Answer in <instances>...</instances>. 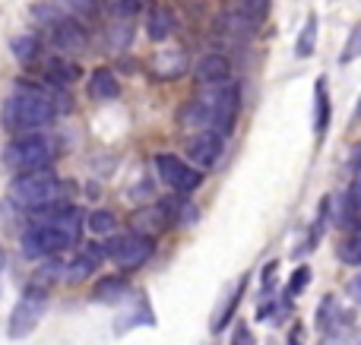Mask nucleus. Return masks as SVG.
Instances as JSON below:
<instances>
[{
  "label": "nucleus",
  "mask_w": 361,
  "mask_h": 345,
  "mask_svg": "<svg viewBox=\"0 0 361 345\" xmlns=\"http://www.w3.org/2000/svg\"><path fill=\"white\" fill-rule=\"evenodd\" d=\"M29 225L23 232V253L35 260H51L57 253L76 247L82 234V213L70 203L44 206L29 213Z\"/></svg>",
  "instance_id": "1"
},
{
  "label": "nucleus",
  "mask_w": 361,
  "mask_h": 345,
  "mask_svg": "<svg viewBox=\"0 0 361 345\" xmlns=\"http://www.w3.org/2000/svg\"><path fill=\"white\" fill-rule=\"evenodd\" d=\"M54 114H57V101L44 89L32 86V82H16V89L4 101L0 120H4V127L10 133L25 137V133L44 130L54 120Z\"/></svg>",
  "instance_id": "2"
},
{
  "label": "nucleus",
  "mask_w": 361,
  "mask_h": 345,
  "mask_svg": "<svg viewBox=\"0 0 361 345\" xmlns=\"http://www.w3.org/2000/svg\"><path fill=\"white\" fill-rule=\"evenodd\" d=\"M10 200L16 203V206L35 213V209L67 203V184H63L51 168L25 171V175H16L10 181Z\"/></svg>",
  "instance_id": "3"
},
{
  "label": "nucleus",
  "mask_w": 361,
  "mask_h": 345,
  "mask_svg": "<svg viewBox=\"0 0 361 345\" xmlns=\"http://www.w3.org/2000/svg\"><path fill=\"white\" fill-rule=\"evenodd\" d=\"M57 158V139L44 137V133H25L6 143L4 149V165L16 175L25 171H38V168H51V162Z\"/></svg>",
  "instance_id": "4"
},
{
  "label": "nucleus",
  "mask_w": 361,
  "mask_h": 345,
  "mask_svg": "<svg viewBox=\"0 0 361 345\" xmlns=\"http://www.w3.org/2000/svg\"><path fill=\"white\" fill-rule=\"evenodd\" d=\"M193 99L212 114L216 133L228 137L238 120V108H241V89L231 80H225V82H212V86H200V92L193 95Z\"/></svg>",
  "instance_id": "5"
},
{
  "label": "nucleus",
  "mask_w": 361,
  "mask_h": 345,
  "mask_svg": "<svg viewBox=\"0 0 361 345\" xmlns=\"http://www.w3.org/2000/svg\"><path fill=\"white\" fill-rule=\"evenodd\" d=\"M44 310H48V289L38 282H32L29 289L19 295V301L13 304V314H10V323H6V336L10 339H25L32 330L42 323Z\"/></svg>",
  "instance_id": "6"
},
{
  "label": "nucleus",
  "mask_w": 361,
  "mask_h": 345,
  "mask_svg": "<svg viewBox=\"0 0 361 345\" xmlns=\"http://www.w3.org/2000/svg\"><path fill=\"white\" fill-rule=\"evenodd\" d=\"M102 251H105V257L111 260L114 266H121V270H140V266H146L152 260V253H156V241L146 238V234H140V232L111 234Z\"/></svg>",
  "instance_id": "7"
},
{
  "label": "nucleus",
  "mask_w": 361,
  "mask_h": 345,
  "mask_svg": "<svg viewBox=\"0 0 361 345\" xmlns=\"http://www.w3.org/2000/svg\"><path fill=\"white\" fill-rule=\"evenodd\" d=\"M152 165H156L159 181H162L169 190H175L178 196H190L203 187V171H197L193 165H187L180 156L159 152V156L152 158Z\"/></svg>",
  "instance_id": "8"
},
{
  "label": "nucleus",
  "mask_w": 361,
  "mask_h": 345,
  "mask_svg": "<svg viewBox=\"0 0 361 345\" xmlns=\"http://www.w3.org/2000/svg\"><path fill=\"white\" fill-rule=\"evenodd\" d=\"M225 152V137L222 133H212V130H197L190 139H187V149H184V162L193 165L197 171H209L219 165Z\"/></svg>",
  "instance_id": "9"
},
{
  "label": "nucleus",
  "mask_w": 361,
  "mask_h": 345,
  "mask_svg": "<svg viewBox=\"0 0 361 345\" xmlns=\"http://www.w3.org/2000/svg\"><path fill=\"white\" fill-rule=\"evenodd\" d=\"M51 42H54V48L67 51V54H80V51L89 44L86 25H82L80 19H70V16H63L61 23H54V25H51Z\"/></svg>",
  "instance_id": "10"
},
{
  "label": "nucleus",
  "mask_w": 361,
  "mask_h": 345,
  "mask_svg": "<svg viewBox=\"0 0 361 345\" xmlns=\"http://www.w3.org/2000/svg\"><path fill=\"white\" fill-rule=\"evenodd\" d=\"M216 29H219V35L231 38V42H247V38L257 35L260 23H254V19L241 16V13L222 10V13H219V19H216Z\"/></svg>",
  "instance_id": "11"
},
{
  "label": "nucleus",
  "mask_w": 361,
  "mask_h": 345,
  "mask_svg": "<svg viewBox=\"0 0 361 345\" xmlns=\"http://www.w3.org/2000/svg\"><path fill=\"white\" fill-rule=\"evenodd\" d=\"M193 76H197L200 86H212V82H225L231 80V63L225 54H203L197 61V67H193Z\"/></svg>",
  "instance_id": "12"
},
{
  "label": "nucleus",
  "mask_w": 361,
  "mask_h": 345,
  "mask_svg": "<svg viewBox=\"0 0 361 345\" xmlns=\"http://www.w3.org/2000/svg\"><path fill=\"white\" fill-rule=\"evenodd\" d=\"M330 118H333V101H330V86L326 76H317L314 82V137L324 139L330 130Z\"/></svg>",
  "instance_id": "13"
},
{
  "label": "nucleus",
  "mask_w": 361,
  "mask_h": 345,
  "mask_svg": "<svg viewBox=\"0 0 361 345\" xmlns=\"http://www.w3.org/2000/svg\"><path fill=\"white\" fill-rule=\"evenodd\" d=\"M152 73L159 80H178L187 73V51L184 48H162L152 57Z\"/></svg>",
  "instance_id": "14"
},
{
  "label": "nucleus",
  "mask_w": 361,
  "mask_h": 345,
  "mask_svg": "<svg viewBox=\"0 0 361 345\" xmlns=\"http://www.w3.org/2000/svg\"><path fill=\"white\" fill-rule=\"evenodd\" d=\"M102 257H105V251H102V247H86L82 253H76L73 260H67V263H63L61 276L67 279V282H82V279H89L95 272V266H99Z\"/></svg>",
  "instance_id": "15"
},
{
  "label": "nucleus",
  "mask_w": 361,
  "mask_h": 345,
  "mask_svg": "<svg viewBox=\"0 0 361 345\" xmlns=\"http://www.w3.org/2000/svg\"><path fill=\"white\" fill-rule=\"evenodd\" d=\"M127 298H130V285H127L124 276H105L92 289V301H99V304H121Z\"/></svg>",
  "instance_id": "16"
},
{
  "label": "nucleus",
  "mask_w": 361,
  "mask_h": 345,
  "mask_svg": "<svg viewBox=\"0 0 361 345\" xmlns=\"http://www.w3.org/2000/svg\"><path fill=\"white\" fill-rule=\"evenodd\" d=\"M89 95H92L95 101H111L121 95V82L118 76L111 73L108 67H99L89 73Z\"/></svg>",
  "instance_id": "17"
},
{
  "label": "nucleus",
  "mask_w": 361,
  "mask_h": 345,
  "mask_svg": "<svg viewBox=\"0 0 361 345\" xmlns=\"http://www.w3.org/2000/svg\"><path fill=\"white\" fill-rule=\"evenodd\" d=\"M171 32H175V13H171L169 6H156V10L149 13V19H146V35H149L152 42H165Z\"/></svg>",
  "instance_id": "18"
},
{
  "label": "nucleus",
  "mask_w": 361,
  "mask_h": 345,
  "mask_svg": "<svg viewBox=\"0 0 361 345\" xmlns=\"http://www.w3.org/2000/svg\"><path fill=\"white\" fill-rule=\"evenodd\" d=\"M317 29H320V19H317V13H311L298 32V42H295V57L298 61L314 57V51H317Z\"/></svg>",
  "instance_id": "19"
},
{
  "label": "nucleus",
  "mask_w": 361,
  "mask_h": 345,
  "mask_svg": "<svg viewBox=\"0 0 361 345\" xmlns=\"http://www.w3.org/2000/svg\"><path fill=\"white\" fill-rule=\"evenodd\" d=\"M44 76H48L51 86L67 89V86H73V82L80 80V67H76L73 61H61V57H54V61L44 67Z\"/></svg>",
  "instance_id": "20"
},
{
  "label": "nucleus",
  "mask_w": 361,
  "mask_h": 345,
  "mask_svg": "<svg viewBox=\"0 0 361 345\" xmlns=\"http://www.w3.org/2000/svg\"><path fill=\"white\" fill-rule=\"evenodd\" d=\"M86 228L95 238H111V234L118 232V219H114V213H108V209H95V213H89Z\"/></svg>",
  "instance_id": "21"
},
{
  "label": "nucleus",
  "mask_w": 361,
  "mask_h": 345,
  "mask_svg": "<svg viewBox=\"0 0 361 345\" xmlns=\"http://www.w3.org/2000/svg\"><path fill=\"white\" fill-rule=\"evenodd\" d=\"M225 10L241 13V16L254 19V23H263L269 10V0H225Z\"/></svg>",
  "instance_id": "22"
},
{
  "label": "nucleus",
  "mask_w": 361,
  "mask_h": 345,
  "mask_svg": "<svg viewBox=\"0 0 361 345\" xmlns=\"http://www.w3.org/2000/svg\"><path fill=\"white\" fill-rule=\"evenodd\" d=\"M244 285H247V279H241V282L231 289V295H228V301L222 304V310H219V317H216V323H212V330H225L228 327V320L235 317V310H238V304H241V298H244Z\"/></svg>",
  "instance_id": "23"
},
{
  "label": "nucleus",
  "mask_w": 361,
  "mask_h": 345,
  "mask_svg": "<svg viewBox=\"0 0 361 345\" xmlns=\"http://www.w3.org/2000/svg\"><path fill=\"white\" fill-rule=\"evenodd\" d=\"M143 10L140 0H105V13L114 23H133V16Z\"/></svg>",
  "instance_id": "24"
},
{
  "label": "nucleus",
  "mask_w": 361,
  "mask_h": 345,
  "mask_svg": "<svg viewBox=\"0 0 361 345\" xmlns=\"http://www.w3.org/2000/svg\"><path fill=\"white\" fill-rule=\"evenodd\" d=\"M63 16L70 19H92L99 16V0H57Z\"/></svg>",
  "instance_id": "25"
},
{
  "label": "nucleus",
  "mask_w": 361,
  "mask_h": 345,
  "mask_svg": "<svg viewBox=\"0 0 361 345\" xmlns=\"http://www.w3.org/2000/svg\"><path fill=\"white\" fill-rule=\"evenodd\" d=\"M10 51L16 54V61L29 63V61H35V57H38L42 44H38V38H35V35H16V38L10 42Z\"/></svg>",
  "instance_id": "26"
},
{
  "label": "nucleus",
  "mask_w": 361,
  "mask_h": 345,
  "mask_svg": "<svg viewBox=\"0 0 361 345\" xmlns=\"http://www.w3.org/2000/svg\"><path fill=\"white\" fill-rule=\"evenodd\" d=\"M361 57V23L352 25V32H349V38H345V44H343V51H339V63H352V61H358Z\"/></svg>",
  "instance_id": "27"
},
{
  "label": "nucleus",
  "mask_w": 361,
  "mask_h": 345,
  "mask_svg": "<svg viewBox=\"0 0 361 345\" xmlns=\"http://www.w3.org/2000/svg\"><path fill=\"white\" fill-rule=\"evenodd\" d=\"M339 260L349 266H361V232L343 238V244H339Z\"/></svg>",
  "instance_id": "28"
},
{
  "label": "nucleus",
  "mask_w": 361,
  "mask_h": 345,
  "mask_svg": "<svg viewBox=\"0 0 361 345\" xmlns=\"http://www.w3.org/2000/svg\"><path fill=\"white\" fill-rule=\"evenodd\" d=\"M130 42H133V25L130 23H114L111 29H108V44H111V51L130 48Z\"/></svg>",
  "instance_id": "29"
},
{
  "label": "nucleus",
  "mask_w": 361,
  "mask_h": 345,
  "mask_svg": "<svg viewBox=\"0 0 361 345\" xmlns=\"http://www.w3.org/2000/svg\"><path fill=\"white\" fill-rule=\"evenodd\" d=\"M133 222L146 228V232H143L146 238H152V234H156L159 228L165 225V209H143V213H140V215H137V219H133Z\"/></svg>",
  "instance_id": "30"
},
{
  "label": "nucleus",
  "mask_w": 361,
  "mask_h": 345,
  "mask_svg": "<svg viewBox=\"0 0 361 345\" xmlns=\"http://www.w3.org/2000/svg\"><path fill=\"white\" fill-rule=\"evenodd\" d=\"M307 279H311V270H307V266H298V270L292 272V279H288V298H298L301 291H305Z\"/></svg>",
  "instance_id": "31"
},
{
  "label": "nucleus",
  "mask_w": 361,
  "mask_h": 345,
  "mask_svg": "<svg viewBox=\"0 0 361 345\" xmlns=\"http://www.w3.org/2000/svg\"><path fill=\"white\" fill-rule=\"evenodd\" d=\"M276 270H279V263H269L267 266V272H263V298H269L273 295V285H276Z\"/></svg>",
  "instance_id": "32"
},
{
  "label": "nucleus",
  "mask_w": 361,
  "mask_h": 345,
  "mask_svg": "<svg viewBox=\"0 0 361 345\" xmlns=\"http://www.w3.org/2000/svg\"><path fill=\"white\" fill-rule=\"evenodd\" d=\"M345 295H349L355 304H361V272H355V276L349 279V285H345Z\"/></svg>",
  "instance_id": "33"
},
{
  "label": "nucleus",
  "mask_w": 361,
  "mask_h": 345,
  "mask_svg": "<svg viewBox=\"0 0 361 345\" xmlns=\"http://www.w3.org/2000/svg\"><path fill=\"white\" fill-rule=\"evenodd\" d=\"M231 345H254V336H250V330L244 327V323H238L235 336H231Z\"/></svg>",
  "instance_id": "34"
},
{
  "label": "nucleus",
  "mask_w": 361,
  "mask_h": 345,
  "mask_svg": "<svg viewBox=\"0 0 361 345\" xmlns=\"http://www.w3.org/2000/svg\"><path fill=\"white\" fill-rule=\"evenodd\" d=\"M352 171H355V175H361V143L355 146V149H352Z\"/></svg>",
  "instance_id": "35"
},
{
  "label": "nucleus",
  "mask_w": 361,
  "mask_h": 345,
  "mask_svg": "<svg viewBox=\"0 0 361 345\" xmlns=\"http://www.w3.org/2000/svg\"><path fill=\"white\" fill-rule=\"evenodd\" d=\"M4 266H6V253H4V247H0V272H4Z\"/></svg>",
  "instance_id": "36"
},
{
  "label": "nucleus",
  "mask_w": 361,
  "mask_h": 345,
  "mask_svg": "<svg viewBox=\"0 0 361 345\" xmlns=\"http://www.w3.org/2000/svg\"><path fill=\"white\" fill-rule=\"evenodd\" d=\"M358 118H361V99H358Z\"/></svg>",
  "instance_id": "37"
}]
</instances>
